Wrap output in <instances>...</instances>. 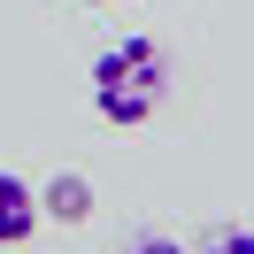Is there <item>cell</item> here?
<instances>
[{"label":"cell","mask_w":254,"mask_h":254,"mask_svg":"<svg viewBox=\"0 0 254 254\" xmlns=\"http://www.w3.org/2000/svg\"><path fill=\"white\" fill-rule=\"evenodd\" d=\"M162 93H170V62H162V47L146 31H131V39H116V47L93 54V108H100V124L139 131L162 108Z\"/></svg>","instance_id":"cell-1"},{"label":"cell","mask_w":254,"mask_h":254,"mask_svg":"<svg viewBox=\"0 0 254 254\" xmlns=\"http://www.w3.org/2000/svg\"><path fill=\"white\" fill-rule=\"evenodd\" d=\"M200 254H254V231H216Z\"/></svg>","instance_id":"cell-4"},{"label":"cell","mask_w":254,"mask_h":254,"mask_svg":"<svg viewBox=\"0 0 254 254\" xmlns=\"http://www.w3.org/2000/svg\"><path fill=\"white\" fill-rule=\"evenodd\" d=\"M124 254H185V247H177V239H162V231H146V239H131Z\"/></svg>","instance_id":"cell-5"},{"label":"cell","mask_w":254,"mask_h":254,"mask_svg":"<svg viewBox=\"0 0 254 254\" xmlns=\"http://www.w3.org/2000/svg\"><path fill=\"white\" fill-rule=\"evenodd\" d=\"M39 208H47L54 223H85V216H93V185H85L77 170H62L47 192H39Z\"/></svg>","instance_id":"cell-3"},{"label":"cell","mask_w":254,"mask_h":254,"mask_svg":"<svg viewBox=\"0 0 254 254\" xmlns=\"http://www.w3.org/2000/svg\"><path fill=\"white\" fill-rule=\"evenodd\" d=\"M47 223V208H39V192L23 185L16 170H0V247H23V239Z\"/></svg>","instance_id":"cell-2"}]
</instances>
